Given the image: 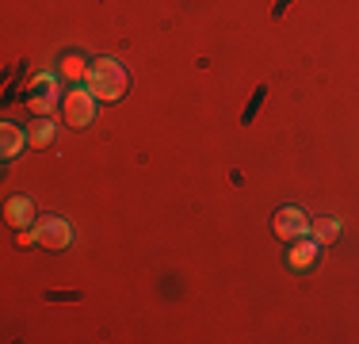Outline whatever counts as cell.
<instances>
[{
  "instance_id": "8fae6325",
  "label": "cell",
  "mask_w": 359,
  "mask_h": 344,
  "mask_svg": "<svg viewBox=\"0 0 359 344\" xmlns=\"http://www.w3.org/2000/svg\"><path fill=\"white\" fill-rule=\"evenodd\" d=\"M62 73L73 77V81H84V77H88V69H84V62L76 54H69V58H65V65H62Z\"/></svg>"
},
{
  "instance_id": "9c48e42d",
  "label": "cell",
  "mask_w": 359,
  "mask_h": 344,
  "mask_svg": "<svg viewBox=\"0 0 359 344\" xmlns=\"http://www.w3.org/2000/svg\"><path fill=\"white\" fill-rule=\"evenodd\" d=\"M23 131L15 123H0V153H4V161H12L15 153H23Z\"/></svg>"
},
{
  "instance_id": "30bf717a",
  "label": "cell",
  "mask_w": 359,
  "mask_h": 344,
  "mask_svg": "<svg viewBox=\"0 0 359 344\" xmlns=\"http://www.w3.org/2000/svg\"><path fill=\"white\" fill-rule=\"evenodd\" d=\"M310 237L318 241V245H332V241L340 237V222H337V218H321V222H310Z\"/></svg>"
},
{
  "instance_id": "277c9868",
  "label": "cell",
  "mask_w": 359,
  "mask_h": 344,
  "mask_svg": "<svg viewBox=\"0 0 359 344\" xmlns=\"http://www.w3.org/2000/svg\"><path fill=\"white\" fill-rule=\"evenodd\" d=\"M276 237L283 241H298V237H310V218H306L302 206H283V211H276Z\"/></svg>"
},
{
  "instance_id": "7a4b0ae2",
  "label": "cell",
  "mask_w": 359,
  "mask_h": 344,
  "mask_svg": "<svg viewBox=\"0 0 359 344\" xmlns=\"http://www.w3.org/2000/svg\"><path fill=\"white\" fill-rule=\"evenodd\" d=\"M31 234H35V245H42V249H65L73 241V226L65 218H57V214H42V218L31 226Z\"/></svg>"
},
{
  "instance_id": "5b68a950",
  "label": "cell",
  "mask_w": 359,
  "mask_h": 344,
  "mask_svg": "<svg viewBox=\"0 0 359 344\" xmlns=\"http://www.w3.org/2000/svg\"><path fill=\"white\" fill-rule=\"evenodd\" d=\"M4 222L12 230H31L35 226V199H27V195H12V199L4 203Z\"/></svg>"
},
{
  "instance_id": "8992f818",
  "label": "cell",
  "mask_w": 359,
  "mask_h": 344,
  "mask_svg": "<svg viewBox=\"0 0 359 344\" xmlns=\"http://www.w3.org/2000/svg\"><path fill=\"white\" fill-rule=\"evenodd\" d=\"M54 103H57V81H54V77H39V81H35V96L27 100V107L35 111V115H50Z\"/></svg>"
},
{
  "instance_id": "52a82bcc",
  "label": "cell",
  "mask_w": 359,
  "mask_h": 344,
  "mask_svg": "<svg viewBox=\"0 0 359 344\" xmlns=\"http://www.w3.org/2000/svg\"><path fill=\"white\" fill-rule=\"evenodd\" d=\"M318 241L313 237H298V241H290V249H287V264L294 272H302V268H310L313 260H318Z\"/></svg>"
},
{
  "instance_id": "3957f363",
  "label": "cell",
  "mask_w": 359,
  "mask_h": 344,
  "mask_svg": "<svg viewBox=\"0 0 359 344\" xmlns=\"http://www.w3.org/2000/svg\"><path fill=\"white\" fill-rule=\"evenodd\" d=\"M92 119H96V96H92L84 84H76L73 92H65V123L69 126H88Z\"/></svg>"
},
{
  "instance_id": "6da1fadb",
  "label": "cell",
  "mask_w": 359,
  "mask_h": 344,
  "mask_svg": "<svg viewBox=\"0 0 359 344\" xmlns=\"http://www.w3.org/2000/svg\"><path fill=\"white\" fill-rule=\"evenodd\" d=\"M126 84H130V77H126L123 62H115V58H96V62L88 65V77H84V88L96 100H107V103L123 100Z\"/></svg>"
},
{
  "instance_id": "ba28073f",
  "label": "cell",
  "mask_w": 359,
  "mask_h": 344,
  "mask_svg": "<svg viewBox=\"0 0 359 344\" xmlns=\"http://www.w3.org/2000/svg\"><path fill=\"white\" fill-rule=\"evenodd\" d=\"M54 134H57L54 119H50V115H35V123L27 126V145H35V150H46V145L54 142Z\"/></svg>"
}]
</instances>
